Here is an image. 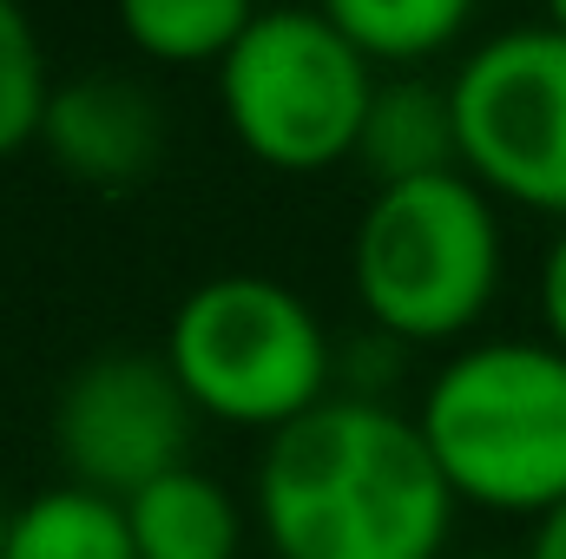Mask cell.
Returning a JSON list of instances; mask_svg holds the SVG:
<instances>
[{
    "mask_svg": "<svg viewBox=\"0 0 566 559\" xmlns=\"http://www.w3.org/2000/svg\"><path fill=\"white\" fill-rule=\"evenodd\" d=\"M454 514V487L396 402L329 395L251 467V527L271 559H448Z\"/></svg>",
    "mask_w": 566,
    "mask_h": 559,
    "instance_id": "1",
    "label": "cell"
},
{
    "mask_svg": "<svg viewBox=\"0 0 566 559\" xmlns=\"http://www.w3.org/2000/svg\"><path fill=\"white\" fill-rule=\"evenodd\" d=\"M416 428L461 507L534 527L566 500V349L547 336L461 342L422 382Z\"/></svg>",
    "mask_w": 566,
    "mask_h": 559,
    "instance_id": "2",
    "label": "cell"
},
{
    "mask_svg": "<svg viewBox=\"0 0 566 559\" xmlns=\"http://www.w3.org/2000/svg\"><path fill=\"white\" fill-rule=\"evenodd\" d=\"M349 283L369 329L409 349L468 342L501 296L494 198L468 171L382 184L356 218Z\"/></svg>",
    "mask_w": 566,
    "mask_h": 559,
    "instance_id": "3",
    "label": "cell"
},
{
    "mask_svg": "<svg viewBox=\"0 0 566 559\" xmlns=\"http://www.w3.org/2000/svg\"><path fill=\"white\" fill-rule=\"evenodd\" d=\"M336 336L277 277L224 271L178 296L165 362L191 409L238 434H277L336 395Z\"/></svg>",
    "mask_w": 566,
    "mask_h": 559,
    "instance_id": "4",
    "label": "cell"
},
{
    "mask_svg": "<svg viewBox=\"0 0 566 559\" xmlns=\"http://www.w3.org/2000/svg\"><path fill=\"white\" fill-rule=\"evenodd\" d=\"M218 106L258 165L310 178L356 158L376 106V60L323 7H264L218 66Z\"/></svg>",
    "mask_w": 566,
    "mask_h": 559,
    "instance_id": "5",
    "label": "cell"
},
{
    "mask_svg": "<svg viewBox=\"0 0 566 559\" xmlns=\"http://www.w3.org/2000/svg\"><path fill=\"white\" fill-rule=\"evenodd\" d=\"M461 171L494 198L566 224V33L507 27L481 40L454 80Z\"/></svg>",
    "mask_w": 566,
    "mask_h": 559,
    "instance_id": "6",
    "label": "cell"
},
{
    "mask_svg": "<svg viewBox=\"0 0 566 559\" xmlns=\"http://www.w3.org/2000/svg\"><path fill=\"white\" fill-rule=\"evenodd\" d=\"M198 421L205 415L178 389L165 349H99L53 389L46 441L60 481L133 500L171 467H191Z\"/></svg>",
    "mask_w": 566,
    "mask_h": 559,
    "instance_id": "7",
    "label": "cell"
},
{
    "mask_svg": "<svg viewBox=\"0 0 566 559\" xmlns=\"http://www.w3.org/2000/svg\"><path fill=\"white\" fill-rule=\"evenodd\" d=\"M40 151L86 191H133L165 151L158 99L133 73H80L53 86L40 119Z\"/></svg>",
    "mask_w": 566,
    "mask_h": 559,
    "instance_id": "8",
    "label": "cell"
},
{
    "mask_svg": "<svg viewBox=\"0 0 566 559\" xmlns=\"http://www.w3.org/2000/svg\"><path fill=\"white\" fill-rule=\"evenodd\" d=\"M126 520H133L139 559H244V540L258 534L251 507L198 461L139 487L126 500Z\"/></svg>",
    "mask_w": 566,
    "mask_h": 559,
    "instance_id": "9",
    "label": "cell"
},
{
    "mask_svg": "<svg viewBox=\"0 0 566 559\" xmlns=\"http://www.w3.org/2000/svg\"><path fill=\"white\" fill-rule=\"evenodd\" d=\"M356 165L382 184H416L461 171V139H454V99L434 80H389L376 86V106L363 119Z\"/></svg>",
    "mask_w": 566,
    "mask_h": 559,
    "instance_id": "10",
    "label": "cell"
},
{
    "mask_svg": "<svg viewBox=\"0 0 566 559\" xmlns=\"http://www.w3.org/2000/svg\"><path fill=\"white\" fill-rule=\"evenodd\" d=\"M7 559H139L126 500L93 494L80 481H53L13 507Z\"/></svg>",
    "mask_w": 566,
    "mask_h": 559,
    "instance_id": "11",
    "label": "cell"
},
{
    "mask_svg": "<svg viewBox=\"0 0 566 559\" xmlns=\"http://www.w3.org/2000/svg\"><path fill=\"white\" fill-rule=\"evenodd\" d=\"M258 13V0H119L126 40L158 66H224Z\"/></svg>",
    "mask_w": 566,
    "mask_h": 559,
    "instance_id": "12",
    "label": "cell"
},
{
    "mask_svg": "<svg viewBox=\"0 0 566 559\" xmlns=\"http://www.w3.org/2000/svg\"><path fill=\"white\" fill-rule=\"evenodd\" d=\"M376 66H422L448 53L481 0H316Z\"/></svg>",
    "mask_w": 566,
    "mask_h": 559,
    "instance_id": "13",
    "label": "cell"
},
{
    "mask_svg": "<svg viewBox=\"0 0 566 559\" xmlns=\"http://www.w3.org/2000/svg\"><path fill=\"white\" fill-rule=\"evenodd\" d=\"M46 99H53V80H46L40 33L20 0H0V158H13L20 145H40Z\"/></svg>",
    "mask_w": 566,
    "mask_h": 559,
    "instance_id": "14",
    "label": "cell"
},
{
    "mask_svg": "<svg viewBox=\"0 0 566 559\" xmlns=\"http://www.w3.org/2000/svg\"><path fill=\"white\" fill-rule=\"evenodd\" d=\"M402 362H409V342L382 336V329H363L336 349V395H363V402H389L396 382H402Z\"/></svg>",
    "mask_w": 566,
    "mask_h": 559,
    "instance_id": "15",
    "label": "cell"
},
{
    "mask_svg": "<svg viewBox=\"0 0 566 559\" xmlns=\"http://www.w3.org/2000/svg\"><path fill=\"white\" fill-rule=\"evenodd\" d=\"M541 323H547V342L566 349V224L554 231V244L541 257Z\"/></svg>",
    "mask_w": 566,
    "mask_h": 559,
    "instance_id": "16",
    "label": "cell"
},
{
    "mask_svg": "<svg viewBox=\"0 0 566 559\" xmlns=\"http://www.w3.org/2000/svg\"><path fill=\"white\" fill-rule=\"evenodd\" d=\"M521 559H566V500L547 507V514L527 527V553Z\"/></svg>",
    "mask_w": 566,
    "mask_h": 559,
    "instance_id": "17",
    "label": "cell"
},
{
    "mask_svg": "<svg viewBox=\"0 0 566 559\" xmlns=\"http://www.w3.org/2000/svg\"><path fill=\"white\" fill-rule=\"evenodd\" d=\"M547 27H560L566 33V0H547Z\"/></svg>",
    "mask_w": 566,
    "mask_h": 559,
    "instance_id": "18",
    "label": "cell"
},
{
    "mask_svg": "<svg viewBox=\"0 0 566 559\" xmlns=\"http://www.w3.org/2000/svg\"><path fill=\"white\" fill-rule=\"evenodd\" d=\"M7 527H13V507L0 500V559H7Z\"/></svg>",
    "mask_w": 566,
    "mask_h": 559,
    "instance_id": "19",
    "label": "cell"
},
{
    "mask_svg": "<svg viewBox=\"0 0 566 559\" xmlns=\"http://www.w3.org/2000/svg\"><path fill=\"white\" fill-rule=\"evenodd\" d=\"M474 559H494V553H474Z\"/></svg>",
    "mask_w": 566,
    "mask_h": 559,
    "instance_id": "20",
    "label": "cell"
}]
</instances>
